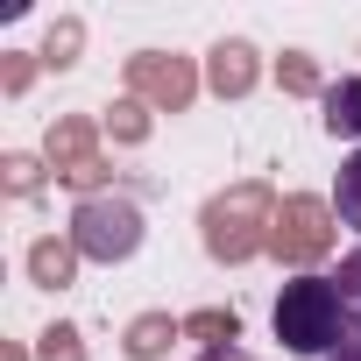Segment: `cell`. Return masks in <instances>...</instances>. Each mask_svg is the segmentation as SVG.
Instances as JSON below:
<instances>
[{"instance_id": "obj_1", "label": "cell", "mask_w": 361, "mask_h": 361, "mask_svg": "<svg viewBox=\"0 0 361 361\" xmlns=\"http://www.w3.org/2000/svg\"><path fill=\"white\" fill-rule=\"evenodd\" d=\"M269 326H276V340H283L290 354H305V361H333V354L354 340V333H347V312H340V283L319 276V269H305V276H290V283L276 290Z\"/></svg>"}, {"instance_id": "obj_2", "label": "cell", "mask_w": 361, "mask_h": 361, "mask_svg": "<svg viewBox=\"0 0 361 361\" xmlns=\"http://www.w3.org/2000/svg\"><path fill=\"white\" fill-rule=\"evenodd\" d=\"M135 241H142V220H135V206H85L78 213V248L85 255H135Z\"/></svg>"}, {"instance_id": "obj_3", "label": "cell", "mask_w": 361, "mask_h": 361, "mask_svg": "<svg viewBox=\"0 0 361 361\" xmlns=\"http://www.w3.org/2000/svg\"><path fill=\"white\" fill-rule=\"evenodd\" d=\"M319 121H326V135L361 142V78H333L326 99H319Z\"/></svg>"}, {"instance_id": "obj_4", "label": "cell", "mask_w": 361, "mask_h": 361, "mask_svg": "<svg viewBox=\"0 0 361 361\" xmlns=\"http://www.w3.org/2000/svg\"><path fill=\"white\" fill-rule=\"evenodd\" d=\"M333 213H340V227H354V241H361V149L340 163V177H333Z\"/></svg>"}, {"instance_id": "obj_5", "label": "cell", "mask_w": 361, "mask_h": 361, "mask_svg": "<svg viewBox=\"0 0 361 361\" xmlns=\"http://www.w3.org/2000/svg\"><path fill=\"white\" fill-rule=\"evenodd\" d=\"M333 283H340V312H347V333L361 340V241L340 255V269H333Z\"/></svg>"}, {"instance_id": "obj_6", "label": "cell", "mask_w": 361, "mask_h": 361, "mask_svg": "<svg viewBox=\"0 0 361 361\" xmlns=\"http://www.w3.org/2000/svg\"><path fill=\"white\" fill-rule=\"evenodd\" d=\"M199 361H255V354H248V347H206Z\"/></svg>"}, {"instance_id": "obj_7", "label": "cell", "mask_w": 361, "mask_h": 361, "mask_svg": "<svg viewBox=\"0 0 361 361\" xmlns=\"http://www.w3.org/2000/svg\"><path fill=\"white\" fill-rule=\"evenodd\" d=\"M333 361H361V340H347V347H340V354H333Z\"/></svg>"}]
</instances>
